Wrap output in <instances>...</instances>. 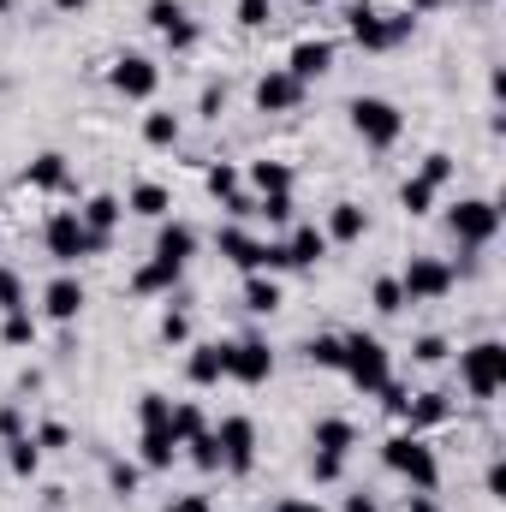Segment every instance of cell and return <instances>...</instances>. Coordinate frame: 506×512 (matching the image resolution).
Here are the masks:
<instances>
[{"label": "cell", "mask_w": 506, "mask_h": 512, "mask_svg": "<svg viewBox=\"0 0 506 512\" xmlns=\"http://www.w3.org/2000/svg\"><path fill=\"white\" fill-rule=\"evenodd\" d=\"M381 465L387 471H399L417 495H435V483H441V465H435V447H423V435H393L387 447H381Z\"/></svg>", "instance_id": "6da1fadb"}, {"label": "cell", "mask_w": 506, "mask_h": 512, "mask_svg": "<svg viewBox=\"0 0 506 512\" xmlns=\"http://www.w3.org/2000/svg\"><path fill=\"white\" fill-rule=\"evenodd\" d=\"M459 382L471 399H495L506 387V346L501 340H477V346H465L459 352Z\"/></svg>", "instance_id": "7a4b0ae2"}, {"label": "cell", "mask_w": 506, "mask_h": 512, "mask_svg": "<svg viewBox=\"0 0 506 512\" xmlns=\"http://www.w3.org/2000/svg\"><path fill=\"white\" fill-rule=\"evenodd\" d=\"M42 245H48V256L60 262V268H72V262H84L90 251H108L84 221H78V209H54L48 215V227H42Z\"/></svg>", "instance_id": "3957f363"}, {"label": "cell", "mask_w": 506, "mask_h": 512, "mask_svg": "<svg viewBox=\"0 0 506 512\" xmlns=\"http://www.w3.org/2000/svg\"><path fill=\"white\" fill-rule=\"evenodd\" d=\"M340 370L352 376V387H364V393H381V387L393 382V364H387V346H381L376 334H346V352H340Z\"/></svg>", "instance_id": "277c9868"}, {"label": "cell", "mask_w": 506, "mask_h": 512, "mask_svg": "<svg viewBox=\"0 0 506 512\" xmlns=\"http://www.w3.org/2000/svg\"><path fill=\"white\" fill-rule=\"evenodd\" d=\"M352 131L370 143V149H393L399 137H405V114L387 102V96H352Z\"/></svg>", "instance_id": "5b68a950"}, {"label": "cell", "mask_w": 506, "mask_h": 512, "mask_svg": "<svg viewBox=\"0 0 506 512\" xmlns=\"http://www.w3.org/2000/svg\"><path fill=\"white\" fill-rule=\"evenodd\" d=\"M447 227H453V239H459L465 251H483V245H495V233H501V203H489V197H459V203L447 209Z\"/></svg>", "instance_id": "8992f818"}, {"label": "cell", "mask_w": 506, "mask_h": 512, "mask_svg": "<svg viewBox=\"0 0 506 512\" xmlns=\"http://www.w3.org/2000/svg\"><path fill=\"white\" fill-rule=\"evenodd\" d=\"M411 24H417L411 12H393V18H381L376 6H364V0L352 6V42H358V48H370V54L399 48V42L411 36Z\"/></svg>", "instance_id": "52a82bcc"}, {"label": "cell", "mask_w": 506, "mask_h": 512, "mask_svg": "<svg viewBox=\"0 0 506 512\" xmlns=\"http://www.w3.org/2000/svg\"><path fill=\"white\" fill-rule=\"evenodd\" d=\"M399 292H405V304H435V298H447V292H453V262H441V256H411L405 274H399Z\"/></svg>", "instance_id": "ba28073f"}, {"label": "cell", "mask_w": 506, "mask_h": 512, "mask_svg": "<svg viewBox=\"0 0 506 512\" xmlns=\"http://www.w3.org/2000/svg\"><path fill=\"white\" fill-rule=\"evenodd\" d=\"M215 441H221V471L227 477H251V465H256V423L251 417H221L215 423Z\"/></svg>", "instance_id": "9c48e42d"}, {"label": "cell", "mask_w": 506, "mask_h": 512, "mask_svg": "<svg viewBox=\"0 0 506 512\" xmlns=\"http://www.w3.org/2000/svg\"><path fill=\"white\" fill-rule=\"evenodd\" d=\"M108 84H114L126 102H149V96L161 90V66H155L149 54H120V60L108 66Z\"/></svg>", "instance_id": "30bf717a"}, {"label": "cell", "mask_w": 506, "mask_h": 512, "mask_svg": "<svg viewBox=\"0 0 506 512\" xmlns=\"http://www.w3.org/2000/svg\"><path fill=\"white\" fill-rule=\"evenodd\" d=\"M227 376L233 382H245V387H262L268 376H274V352H268V340H233L227 346Z\"/></svg>", "instance_id": "8fae6325"}, {"label": "cell", "mask_w": 506, "mask_h": 512, "mask_svg": "<svg viewBox=\"0 0 506 512\" xmlns=\"http://www.w3.org/2000/svg\"><path fill=\"white\" fill-rule=\"evenodd\" d=\"M143 18H149V30H155L167 48H179V54H185V48H197V24L185 18V6H179V0H149V6H143Z\"/></svg>", "instance_id": "7c38bea8"}, {"label": "cell", "mask_w": 506, "mask_h": 512, "mask_svg": "<svg viewBox=\"0 0 506 512\" xmlns=\"http://www.w3.org/2000/svg\"><path fill=\"white\" fill-rule=\"evenodd\" d=\"M84 304H90V292H84L78 274H54V280L42 286V310H48V322H78Z\"/></svg>", "instance_id": "4fadbf2b"}, {"label": "cell", "mask_w": 506, "mask_h": 512, "mask_svg": "<svg viewBox=\"0 0 506 512\" xmlns=\"http://www.w3.org/2000/svg\"><path fill=\"white\" fill-rule=\"evenodd\" d=\"M298 102H304V84H298L286 66H274V72L256 78V108H262V114H292Z\"/></svg>", "instance_id": "5bb4252c"}, {"label": "cell", "mask_w": 506, "mask_h": 512, "mask_svg": "<svg viewBox=\"0 0 506 512\" xmlns=\"http://www.w3.org/2000/svg\"><path fill=\"white\" fill-rule=\"evenodd\" d=\"M286 72H292L298 84H316L322 72H334V42H322V36L298 42V48H292V60H286Z\"/></svg>", "instance_id": "9a60e30c"}, {"label": "cell", "mask_w": 506, "mask_h": 512, "mask_svg": "<svg viewBox=\"0 0 506 512\" xmlns=\"http://www.w3.org/2000/svg\"><path fill=\"white\" fill-rule=\"evenodd\" d=\"M322 233H328V245H358V239L370 233V209H364V203H334Z\"/></svg>", "instance_id": "2e32d148"}, {"label": "cell", "mask_w": 506, "mask_h": 512, "mask_svg": "<svg viewBox=\"0 0 506 512\" xmlns=\"http://www.w3.org/2000/svg\"><path fill=\"white\" fill-rule=\"evenodd\" d=\"M179 435H173V423H161V429H143V441H137V465L143 471H167L173 459H179Z\"/></svg>", "instance_id": "e0dca14e"}, {"label": "cell", "mask_w": 506, "mask_h": 512, "mask_svg": "<svg viewBox=\"0 0 506 512\" xmlns=\"http://www.w3.org/2000/svg\"><path fill=\"white\" fill-rule=\"evenodd\" d=\"M399 417L411 423V435H423V429H435V423L453 417V399H447V393H417V399L399 405Z\"/></svg>", "instance_id": "ac0fdd59"}, {"label": "cell", "mask_w": 506, "mask_h": 512, "mask_svg": "<svg viewBox=\"0 0 506 512\" xmlns=\"http://www.w3.org/2000/svg\"><path fill=\"white\" fill-rule=\"evenodd\" d=\"M155 256L173 262V268H185V262L197 256V227H185V221H161V233H155Z\"/></svg>", "instance_id": "d6986e66"}, {"label": "cell", "mask_w": 506, "mask_h": 512, "mask_svg": "<svg viewBox=\"0 0 506 512\" xmlns=\"http://www.w3.org/2000/svg\"><path fill=\"white\" fill-rule=\"evenodd\" d=\"M120 215H126V203H120L114 191H96V197H90V203L78 209V221H84V227H90V233H96L102 245H108V233L120 227Z\"/></svg>", "instance_id": "ffe728a7"}, {"label": "cell", "mask_w": 506, "mask_h": 512, "mask_svg": "<svg viewBox=\"0 0 506 512\" xmlns=\"http://www.w3.org/2000/svg\"><path fill=\"white\" fill-rule=\"evenodd\" d=\"M280 245H286V268H316L328 256V233L322 227H292V239H280Z\"/></svg>", "instance_id": "44dd1931"}, {"label": "cell", "mask_w": 506, "mask_h": 512, "mask_svg": "<svg viewBox=\"0 0 506 512\" xmlns=\"http://www.w3.org/2000/svg\"><path fill=\"white\" fill-rule=\"evenodd\" d=\"M310 447H316V453H340V459H346V453L358 447V423H352V417H322V423H316V435H310Z\"/></svg>", "instance_id": "7402d4cb"}, {"label": "cell", "mask_w": 506, "mask_h": 512, "mask_svg": "<svg viewBox=\"0 0 506 512\" xmlns=\"http://www.w3.org/2000/svg\"><path fill=\"white\" fill-rule=\"evenodd\" d=\"M179 274H185V268H173V262H161V256H149V262H143V268L131 274V292H137V298H155V292H173V286H179Z\"/></svg>", "instance_id": "603a6c76"}, {"label": "cell", "mask_w": 506, "mask_h": 512, "mask_svg": "<svg viewBox=\"0 0 506 512\" xmlns=\"http://www.w3.org/2000/svg\"><path fill=\"white\" fill-rule=\"evenodd\" d=\"M0 465H6L12 477H36V471H42V447H36V435H12V441H0Z\"/></svg>", "instance_id": "cb8c5ba5"}, {"label": "cell", "mask_w": 506, "mask_h": 512, "mask_svg": "<svg viewBox=\"0 0 506 512\" xmlns=\"http://www.w3.org/2000/svg\"><path fill=\"white\" fill-rule=\"evenodd\" d=\"M126 209L131 215H143V221H167V209H173V191L167 185H131V197H126Z\"/></svg>", "instance_id": "d4e9b609"}, {"label": "cell", "mask_w": 506, "mask_h": 512, "mask_svg": "<svg viewBox=\"0 0 506 512\" xmlns=\"http://www.w3.org/2000/svg\"><path fill=\"white\" fill-rule=\"evenodd\" d=\"M185 376H191V387H215L227 376V346H197L191 364H185Z\"/></svg>", "instance_id": "484cf974"}, {"label": "cell", "mask_w": 506, "mask_h": 512, "mask_svg": "<svg viewBox=\"0 0 506 512\" xmlns=\"http://www.w3.org/2000/svg\"><path fill=\"white\" fill-rule=\"evenodd\" d=\"M24 185H36V191H60V185H66V155H54V149L36 155V161L24 167Z\"/></svg>", "instance_id": "4316f807"}, {"label": "cell", "mask_w": 506, "mask_h": 512, "mask_svg": "<svg viewBox=\"0 0 506 512\" xmlns=\"http://www.w3.org/2000/svg\"><path fill=\"white\" fill-rule=\"evenodd\" d=\"M251 185L256 197H280V191H292V167L286 161H251Z\"/></svg>", "instance_id": "83f0119b"}, {"label": "cell", "mask_w": 506, "mask_h": 512, "mask_svg": "<svg viewBox=\"0 0 506 512\" xmlns=\"http://www.w3.org/2000/svg\"><path fill=\"white\" fill-rule=\"evenodd\" d=\"M245 310H251V316H274V310H280V286H274L268 274H251V280H245Z\"/></svg>", "instance_id": "f1b7e54d"}, {"label": "cell", "mask_w": 506, "mask_h": 512, "mask_svg": "<svg viewBox=\"0 0 506 512\" xmlns=\"http://www.w3.org/2000/svg\"><path fill=\"white\" fill-rule=\"evenodd\" d=\"M221 256H227V262H239V268L251 274V268H256V239L245 233V227H221Z\"/></svg>", "instance_id": "f546056e"}, {"label": "cell", "mask_w": 506, "mask_h": 512, "mask_svg": "<svg viewBox=\"0 0 506 512\" xmlns=\"http://www.w3.org/2000/svg\"><path fill=\"white\" fill-rule=\"evenodd\" d=\"M0 340H6L12 352L36 346V316H30V310H6V322H0Z\"/></svg>", "instance_id": "4dcf8cb0"}, {"label": "cell", "mask_w": 506, "mask_h": 512, "mask_svg": "<svg viewBox=\"0 0 506 512\" xmlns=\"http://www.w3.org/2000/svg\"><path fill=\"white\" fill-rule=\"evenodd\" d=\"M340 352H346L340 334H316V340H304V364H316V370H340Z\"/></svg>", "instance_id": "1f68e13d"}, {"label": "cell", "mask_w": 506, "mask_h": 512, "mask_svg": "<svg viewBox=\"0 0 506 512\" xmlns=\"http://www.w3.org/2000/svg\"><path fill=\"white\" fill-rule=\"evenodd\" d=\"M137 423H143V429H161V423H173V399L149 387V393L137 399Z\"/></svg>", "instance_id": "d6a6232c"}, {"label": "cell", "mask_w": 506, "mask_h": 512, "mask_svg": "<svg viewBox=\"0 0 506 512\" xmlns=\"http://www.w3.org/2000/svg\"><path fill=\"white\" fill-rule=\"evenodd\" d=\"M143 143L149 149H173L179 143V114H149L143 120Z\"/></svg>", "instance_id": "836d02e7"}, {"label": "cell", "mask_w": 506, "mask_h": 512, "mask_svg": "<svg viewBox=\"0 0 506 512\" xmlns=\"http://www.w3.org/2000/svg\"><path fill=\"white\" fill-rule=\"evenodd\" d=\"M370 304H376L381 316H399V310H405V292H399V274H381L376 286H370Z\"/></svg>", "instance_id": "e575fe53"}, {"label": "cell", "mask_w": 506, "mask_h": 512, "mask_svg": "<svg viewBox=\"0 0 506 512\" xmlns=\"http://www.w3.org/2000/svg\"><path fill=\"white\" fill-rule=\"evenodd\" d=\"M239 179H245V173H239V167H227V161H215V167L203 173L209 197H221V203H227V197H239Z\"/></svg>", "instance_id": "d590c367"}, {"label": "cell", "mask_w": 506, "mask_h": 512, "mask_svg": "<svg viewBox=\"0 0 506 512\" xmlns=\"http://www.w3.org/2000/svg\"><path fill=\"white\" fill-rule=\"evenodd\" d=\"M429 203H435V185H423V179H405L399 185V209L405 215H429Z\"/></svg>", "instance_id": "8d00e7d4"}, {"label": "cell", "mask_w": 506, "mask_h": 512, "mask_svg": "<svg viewBox=\"0 0 506 512\" xmlns=\"http://www.w3.org/2000/svg\"><path fill=\"white\" fill-rule=\"evenodd\" d=\"M191 447V465L197 471H221V441H215V429H203L197 441H185Z\"/></svg>", "instance_id": "74e56055"}, {"label": "cell", "mask_w": 506, "mask_h": 512, "mask_svg": "<svg viewBox=\"0 0 506 512\" xmlns=\"http://www.w3.org/2000/svg\"><path fill=\"white\" fill-rule=\"evenodd\" d=\"M256 215H262L268 227H292V191H280V197H256Z\"/></svg>", "instance_id": "f35d334b"}, {"label": "cell", "mask_w": 506, "mask_h": 512, "mask_svg": "<svg viewBox=\"0 0 506 512\" xmlns=\"http://www.w3.org/2000/svg\"><path fill=\"white\" fill-rule=\"evenodd\" d=\"M203 429H209V417H203L197 405H173V435H179V441H197Z\"/></svg>", "instance_id": "ab89813d"}, {"label": "cell", "mask_w": 506, "mask_h": 512, "mask_svg": "<svg viewBox=\"0 0 506 512\" xmlns=\"http://www.w3.org/2000/svg\"><path fill=\"white\" fill-rule=\"evenodd\" d=\"M137 483H143V465H126V459L108 465V489L114 495H137Z\"/></svg>", "instance_id": "60d3db41"}, {"label": "cell", "mask_w": 506, "mask_h": 512, "mask_svg": "<svg viewBox=\"0 0 506 512\" xmlns=\"http://www.w3.org/2000/svg\"><path fill=\"white\" fill-rule=\"evenodd\" d=\"M417 179H423V185H435V191H441V185H447V179H453V155H447V149H435V155H423V173H417Z\"/></svg>", "instance_id": "b9f144b4"}, {"label": "cell", "mask_w": 506, "mask_h": 512, "mask_svg": "<svg viewBox=\"0 0 506 512\" xmlns=\"http://www.w3.org/2000/svg\"><path fill=\"white\" fill-rule=\"evenodd\" d=\"M0 310H30V304H24V280H18V268H6V262H0Z\"/></svg>", "instance_id": "7bdbcfd3"}, {"label": "cell", "mask_w": 506, "mask_h": 512, "mask_svg": "<svg viewBox=\"0 0 506 512\" xmlns=\"http://www.w3.org/2000/svg\"><path fill=\"white\" fill-rule=\"evenodd\" d=\"M310 477H316V483H340V477H346V459H340V453H316V459H310Z\"/></svg>", "instance_id": "ee69618b"}, {"label": "cell", "mask_w": 506, "mask_h": 512, "mask_svg": "<svg viewBox=\"0 0 506 512\" xmlns=\"http://www.w3.org/2000/svg\"><path fill=\"white\" fill-rule=\"evenodd\" d=\"M268 18H274V0H239V24L245 30H262Z\"/></svg>", "instance_id": "f6af8a7d"}, {"label": "cell", "mask_w": 506, "mask_h": 512, "mask_svg": "<svg viewBox=\"0 0 506 512\" xmlns=\"http://www.w3.org/2000/svg\"><path fill=\"white\" fill-rule=\"evenodd\" d=\"M221 102H227V84H203V96H197V114H203V120H221Z\"/></svg>", "instance_id": "bcb514c9"}, {"label": "cell", "mask_w": 506, "mask_h": 512, "mask_svg": "<svg viewBox=\"0 0 506 512\" xmlns=\"http://www.w3.org/2000/svg\"><path fill=\"white\" fill-rule=\"evenodd\" d=\"M411 358H417V364H441V358H447V340H441V334H423V340L411 346Z\"/></svg>", "instance_id": "7dc6e473"}, {"label": "cell", "mask_w": 506, "mask_h": 512, "mask_svg": "<svg viewBox=\"0 0 506 512\" xmlns=\"http://www.w3.org/2000/svg\"><path fill=\"white\" fill-rule=\"evenodd\" d=\"M66 441H72V429H66V423H42V429H36V447H42V453H60Z\"/></svg>", "instance_id": "c3c4849f"}, {"label": "cell", "mask_w": 506, "mask_h": 512, "mask_svg": "<svg viewBox=\"0 0 506 512\" xmlns=\"http://www.w3.org/2000/svg\"><path fill=\"white\" fill-rule=\"evenodd\" d=\"M161 340H191V316L185 310H167L161 316Z\"/></svg>", "instance_id": "681fc988"}, {"label": "cell", "mask_w": 506, "mask_h": 512, "mask_svg": "<svg viewBox=\"0 0 506 512\" xmlns=\"http://www.w3.org/2000/svg\"><path fill=\"white\" fill-rule=\"evenodd\" d=\"M12 435H24V417H18V405H6V411H0V441H12Z\"/></svg>", "instance_id": "f907efd6"}, {"label": "cell", "mask_w": 506, "mask_h": 512, "mask_svg": "<svg viewBox=\"0 0 506 512\" xmlns=\"http://www.w3.org/2000/svg\"><path fill=\"white\" fill-rule=\"evenodd\" d=\"M483 483H489V495H495V501H501V495H506V465H501V459L489 465V477H483Z\"/></svg>", "instance_id": "816d5d0a"}, {"label": "cell", "mask_w": 506, "mask_h": 512, "mask_svg": "<svg viewBox=\"0 0 506 512\" xmlns=\"http://www.w3.org/2000/svg\"><path fill=\"white\" fill-rule=\"evenodd\" d=\"M167 512H215V507H209V495H185V501H173Z\"/></svg>", "instance_id": "f5cc1de1"}, {"label": "cell", "mask_w": 506, "mask_h": 512, "mask_svg": "<svg viewBox=\"0 0 506 512\" xmlns=\"http://www.w3.org/2000/svg\"><path fill=\"white\" fill-rule=\"evenodd\" d=\"M274 512H322L316 501H304V495H286V501H274Z\"/></svg>", "instance_id": "db71d44e"}, {"label": "cell", "mask_w": 506, "mask_h": 512, "mask_svg": "<svg viewBox=\"0 0 506 512\" xmlns=\"http://www.w3.org/2000/svg\"><path fill=\"white\" fill-rule=\"evenodd\" d=\"M405 512H441V507H435V495H405Z\"/></svg>", "instance_id": "11a10c76"}, {"label": "cell", "mask_w": 506, "mask_h": 512, "mask_svg": "<svg viewBox=\"0 0 506 512\" xmlns=\"http://www.w3.org/2000/svg\"><path fill=\"white\" fill-rule=\"evenodd\" d=\"M346 512H376V501L370 495H346Z\"/></svg>", "instance_id": "9f6ffc18"}, {"label": "cell", "mask_w": 506, "mask_h": 512, "mask_svg": "<svg viewBox=\"0 0 506 512\" xmlns=\"http://www.w3.org/2000/svg\"><path fill=\"white\" fill-rule=\"evenodd\" d=\"M435 6H441V0H405V12H411V18H417V12H435Z\"/></svg>", "instance_id": "6f0895ef"}, {"label": "cell", "mask_w": 506, "mask_h": 512, "mask_svg": "<svg viewBox=\"0 0 506 512\" xmlns=\"http://www.w3.org/2000/svg\"><path fill=\"white\" fill-rule=\"evenodd\" d=\"M90 0H54V12H84Z\"/></svg>", "instance_id": "680465c9"}, {"label": "cell", "mask_w": 506, "mask_h": 512, "mask_svg": "<svg viewBox=\"0 0 506 512\" xmlns=\"http://www.w3.org/2000/svg\"><path fill=\"white\" fill-rule=\"evenodd\" d=\"M298 6H328V0H298Z\"/></svg>", "instance_id": "91938a15"}, {"label": "cell", "mask_w": 506, "mask_h": 512, "mask_svg": "<svg viewBox=\"0 0 506 512\" xmlns=\"http://www.w3.org/2000/svg\"><path fill=\"white\" fill-rule=\"evenodd\" d=\"M0 12H12V0H0Z\"/></svg>", "instance_id": "94428289"}, {"label": "cell", "mask_w": 506, "mask_h": 512, "mask_svg": "<svg viewBox=\"0 0 506 512\" xmlns=\"http://www.w3.org/2000/svg\"><path fill=\"white\" fill-rule=\"evenodd\" d=\"M483 6H489V0H483Z\"/></svg>", "instance_id": "6125c7cd"}]
</instances>
